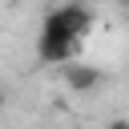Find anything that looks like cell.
Listing matches in <instances>:
<instances>
[{
  "label": "cell",
  "instance_id": "obj_1",
  "mask_svg": "<svg viewBox=\"0 0 129 129\" xmlns=\"http://www.w3.org/2000/svg\"><path fill=\"white\" fill-rule=\"evenodd\" d=\"M97 16L89 4H77V0H64L56 4L44 20H40V32H36V60L40 64H64L77 56V48L85 44V36L93 32Z\"/></svg>",
  "mask_w": 129,
  "mask_h": 129
},
{
  "label": "cell",
  "instance_id": "obj_2",
  "mask_svg": "<svg viewBox=\"0 0 129 129\" xmlns=\"http://www.w3.org/2000/svg\"><path fill=\"white\" fill-rule=\"evenodd\" d=\"M60 81H64V89L69 93H93V89H101V69L97 64H85V60H64L60 64Z\"/></svg>",
  "mask_w": 129,
  "mask_h": 129
},
{
  "label": "cell",
  "instance_id": "obj_3",
  "mask_svg": "<svg viewBox=\"0 0 129 129\" xmlns=\"http://www.w3.org/2000/svg\"><path fill=\"white\" fill-rule=\"evenodd\" d=\"M105 129H129V117H117V121H109Z\"/></svg>",
  "mask_w": 129,
  "mask_h": 129
},
{
  "label": "cell",
  "instance_id": "obj_4",
  "mask_svg": "<svg viewBox=\"0 0 129 129\" xmlns=\"http://www.w3.org/2000/svg\"><path fill=\"white\" fill-rule=\"evenodd\" d=\"M0 109H4V89H0Z\"/></svg>",
  "mask_w": 129,
  "mask_h": 129
},
{
  "label": "cell",
  "instance_id": "obj_5",
  "mask_svg": "<svg viewBox=\"0 0 129 129\" xmlns=\"http://www.w3.org/2000/svg\"><path fill=\"white\" fill-rule=\"evenodd\" d=\"M117 4H121V8H125V4H129V0H117Z\"/></svg>",
  "mask_w": 129,
  "mask_h": 129
},
{
  "label": "cell",
  "instance_id": "obj_6",
  "mask_svg": "<svg viewBox=\"0 0 129 129\" xmlns=\"http://www.w3.org/2000/svg\"><path fill=\"white\" fill-rule=\"evenodd\" d=\"M125 20H129V4H125Z\"/></svg>",
  "mask_w": 129,
  "mask_h": 129
}]
</instances>
